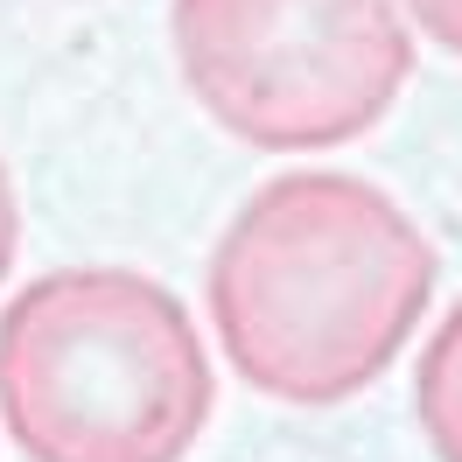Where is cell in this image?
I'll return each mask as SVG.
<instances>
[{
  "instance_id": "1",
  "label": "cell",
  "mask_w": 462,
  "mask_h": 462,
  "mask_svg": "<svg viewBox=\"0 0 462 462\" xmlns=\"http://www.w3.org/2000/svg\"><path fill=\"white\" fill-rule=\"evenodd\" d=\"M434 301V245L378 182L294 169L260 182L210 245L217 350L281 406H344L393 372Z\"/></svg>"
},
{
  "instance_id": "2",
  "label": "cell",
  "mask_w": 462,
  "mask_h": 462,
  "mask_svg": "<svg viewBox=\"0 0 462 462\" xmlns=\"http://www.w3.org/2000/svg\"><path fill=\"white\" fill-rule=\"evenodd\" d=\"M210 400L197 316L134 266H57L0 309V428L29 462H182Z\"/></svg>"
},
{
  "instance_id": "3",
  "label": "cell",
  "mask_w": 462,
  "mask_h": 462,
  "mask_svg": "<svg viewBox=\"0 0 462 462\" xmlns=\"http://www.w3.org/2000/svg\"><path fill=\"white\" fill-rule=\"evenodd\" d=\"M182 91L260 154L372 134L413 78L400 0H169Z\"/></svg>"
},
{
  "instance_id": "4",
  "label": "cell",
  "mask_w": 462,
  "mask_h": 462,
  "mask_svg": "<svg viewBox=\"0 0 462 462\" xmlns=\"http://www.w3.org/2000/svg\"><path fill=\"white\" fill-rule=\"evenodd\" d=\"M413 420L428 434L434 462H462V301L434 322L420 372H413Z\"/></svg>"
},
{
  "instance_id": "5",
  "label": "cell",
  "mask_w": 462,
  "mask_h": 462,
  "mask_svg": "<svg viewBox=\"0 0 462 462\" xmlns=\"http://www.w3.org/2000/svg\"><path fill=\"white\" fill-rule=\"evenodd\" d=\"M400 14H406V29H420L434 50L462 57V0H400Z\"/></svg>"
},
{
  "instance_id": "6",
  "label": "cell",
  "mask_w": 462,
  "mask_h": 462,
  "mask_svg": "<svg viewBox=\"0 0 462 462\" xmlns=\"http://www.w3.org/2000/svg\"><path fill=\"white\" fill-rule=\"evenodd\" d=\"M14 253H22V203H14V182H7V162H0V281L14 273Z\"/></svg>"
}]
</instances>
